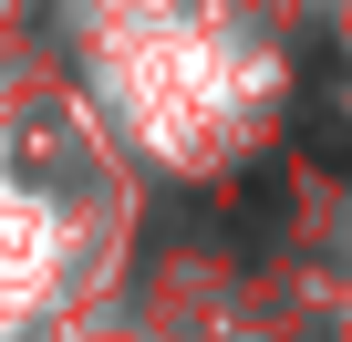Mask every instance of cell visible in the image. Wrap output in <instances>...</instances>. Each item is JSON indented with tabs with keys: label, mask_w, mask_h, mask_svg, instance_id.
<instances>
[{
	"label": "cell",
	"mask_w": 352,
	"mask_h": 342,
	"mask_svg": "<svg viewBox=\"0 0 352 342\" xmlns=\"http://www.w3.org/2000/svg\"><path fill=\"white\" fill-rule=\"evenodd\" d=\"M300 145H311V166H342L352 177V114L331 94H300Z\"/></svg>",
	"instance_id": "cell-1"
}]
</instances>
